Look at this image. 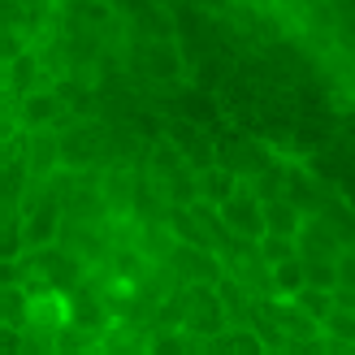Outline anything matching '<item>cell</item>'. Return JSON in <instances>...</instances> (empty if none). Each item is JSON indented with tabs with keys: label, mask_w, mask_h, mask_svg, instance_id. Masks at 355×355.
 <instances>
[{
	"label": "cell",
	"mask_w": 355,
	"mask_h": 355,
	"mask_svg": "<svg viewBox=\"0 0 355 355\" xmlns=\"http://www.w3.org/2000/svg\"><path fill=\"white\" fill-rule=\"evenodd\" d=\"M74 13H92V17H104V5H96V0H74Z\"/></svg>",
	"instance_id": "cell-27"
},
{
	"label": "cell",
	"mask_w": 355,
	"mask_h": 355,
	"mask_svg": "<svg viewBox=\"0 0 355 355\" xmlns=\"http://www.w3.org/2000/svg\"><path fill=\"white\" fill-rule=\"evenodd\" d=\"M144 234H148V239H144V252H148V256H152V252H156V256H169V252H173V239H169L165 225H148Z\"/></svg>",
	"instance_id": "cell-20"
},
{
	"label": "cell",
	"mask_w": 355,
	"mask_h": 355,
	"mask_svg": "<svg viewBox=\"0 0 355 355\" xmlns=\"http://www.w3.org/2000/svg\"><path fill=\"white\" fill-rule=\"evenodd\" d=\"M204 195H208V200H217V204H225L230 195H234V178L221 173V169H208V178H204Z\"/></svg>",
	"instance_id": "cell-17"
},
{
	"label": "cell",
	"mask_w": 355,
	"mask_h": 355,
	"mask_svg": "<svg viewBox=\"0 0 355 355\" xmlns=\"http://www.w3.org/2000/svg\"><path fill=\"white\" fill-rule=\"evenodd\" d=\"M260 256L269 264H286L295 260V239H277V234H260Z\"/></svg>",
	"instance_id": "cell-11"
},
{
	"label": "cell",
	"mask_w": 355,
	"mask_h": 355,
	"mask_svg": "<svg viewBox=\"0 0 355 355\" xmlns=\"http://www.w3.org/2000/svg\"><path fill=\"white\" fill-rule=\"evenodd\" d=\"M117 9H126V13H148L152 0H117Z\"/></svg>",
	"instance_id": "cell-28"
},
{
	"label": "cell",
	"mask_w": 355,
	"mask_h": 355,
	"mask_svg": "<svg viewBox=\"0 0 355 355\" xmlns=\"http://www.w3.org/2000/svg\"><path fill=\"white\" fill-rule=\"evenodd\" d=\"M26 191V161H5L0 165V204H13Z\"/></svg>",
	"instance_id": "cell-7"
},
{
	"label": "cell",
	"mask_w": 355,
	"mask_h": 355,
	"mask_svg": "<svg viewBox=\"0 0 355 355\" xmlns=\"http://www.w3.org/2000/svg\"><path fill=\"white\" fill-rule=\"evenodd\" d=\"M173 239H178V243H191L195 252H208V243H204V234H200V225H195L187 212H173Z\"/></svg>",
	"instance_id": "cell-15"
},
{
	"label": "cell",
	"mask_w": 355,
	"mask_h": 355,
	"mask_svg": "<svg viewBox=\"0 0 355 355\" xmlns=\"http://www.w3.org/2000/svg\"><path fill=\"white\" fill-rule=\"evenodd\" d=\"M13 57H17V40L0 31V61H13Z\"/></svg>",
	"instance_id": "cell-26"
},
{
	"label": "cell",
	"mask_w": 355,
	"mask_h": 355,
	"mask_svg": "<svg viewBox=\"0 0 355 355\" xmlns=\"http://www.w3.org/2000/svg\"><path fill=\"white\" fill-rule=\"evenodd\" d=\"M334 269H343V273H338V282H347V286H355V256H343L338 264H334Z\"/></svg>",
	"instance_id": "cell-24"
},
{
	"label": "cell",
	"mask_w": 355,
	"mask_h": 355,
	"mask_svg": "<svg viewBox=\"0 0 355 355\" xmlns=\"http://www.w3.org/2000/svg\"><path fill=\"white\" fill-rule=\"evenodd\" d=\"M273 282H277V291H286V295H299V291H304V269H299V260L273 264Z\"/></svg>",
	"instance_id": "cell-14"
},
{
	"label": "cell",
	"mask_w": 355,
	"mask_h": 355,
	"mask_svg": "<svg viewBox=\"0 0 355 355\" xmlns=\"http://www.w3.org/2000/svg\"><path fill=\"white\" fill-rule=\"evenodd\" d=\"M26 165L31 169H40V173H48L52 165H57V139H35V144H31V156H26Z\"/></svg>",
	"instance_id": "cell-13"
},
{
	"label": "cell",
	"mask_w": 355,
	"mask_h": 355,
	"mask_svg": "<svg viewBox=\"0 0 355 355\" xmlns=\"http://www.w3.org/2000/svg\"><path fill=\"white\" fill-rule=\"evenodd\" d=\"M139 126H144V135H156V130H161V121H152V117H139Z\"/></svg>",
	"instance_id": "cell-29"
},
{
	"label": "cell",
	"mask_w": 355,
	"mask_h": 355,
	"mask_svg": "<svg viewBox=\"0 0 355 355\" xmlns=\"http://www.w3.org/2000/svg\"><path fill=\"white\" fill-rule=\"evenodd\" d=\"M61 321H65V295H57V291L31 295V321H26V325L52 329V325H61Z\"/></svg>",
	"instance_id": "cell-5"
},
{
	"label": "cell",
	"mask_w": 355,
	"mask_h": 355,
	"mask_svg": "<svg viewBox=\"0 0 355 355\" xmlns=\"http://www.w3.org/2000/svg\"><path fill=\"white\" fill-rule=\"evenodd\" d=\"M57 221H61V208H57V200L40 204V208L31 212V221L22 225V243H31V247H44V243H52V234H57Z\"/></svg>",
	"instance_id": "cell-3"
},
{
	"label": "cell",
	"mask_w": 355,
	"mask_h": 355,
	"mask_svg": "<svg viewBox=\"0 0 355 355\" xmlns=\"http://www.w3.org/2000/svg\"><path fill=\"white\" fill-rule=\"evenodd\" d=\"M277 325L286 329V334H304V338H316V325H312L299 308H277Z\"/></svg>",
	"instance_id": "cell-16"
},
{
	"label": "cell",
	"mask_w": 355,
	"mask_h": 355,
	"mask_svg": "<svg viewBox=\"0 0 355 355\" xmlns=\"http://www.w3.org/2000/svg\"><path fill=\"white\" fill-rule=\"evenodd\" d=\"M329 334H343L347 343H355V321H347V316H338V312H329Z\"/></svg>",
	"instance_id": "cell-22"
},
{
	"label": "cell",
	"mask_w": 355,
	"mask_h": 355,
	"mask_svg": "<svg viewBox=\"0 0 355 355\" xmlns=\"http://www.w3.org/2000/svg\"><path fill=\"white\" fill-rule=\"evenodd\" d=\"M148 74L161 83H178L182 78V52H178L173 40H152L148 48Z\"/></svg>",
	"instance_id": "cell-2"
},
{
	"label": "cell",
	"mask_w": 355,
	"mask_h": 355,
	"mask_svg": "<svg viewBox=\"0 0 355 355\" xmlns=\"http://www.w3.org/2000/svg\"><path fill=\"white\" fill-rule=\"evenodd\" d=\"M295 308L304 312L312 325L329 321V312H334V304H329V291H312V286H304V291H299V304H295Z\"/></svg>",
	"instance_id": "cell-8"
},
{
	"label": "cell",
	"mask_w": 355,
	"mask_h": 355,
	"mask_svg": "<svg viewBox=\"0 0 355 355\" xmlns=\"http://www.w3.org/2000/svg\"><path fill=\"white\" fill-rule=\"evenodd\" d=\"M17 282H22V269H17L13 260H0V291H5V286H17Z\"/></svg>",
	"instance_id": "cell-23"
},
{
	"label": "cell",
	"mask_w": 355,
	"mask_h": 355,
	"mask_svg": "<svg viewBox=\"0 0 355 355\" xmlns=\"http://www.w3.org/2000/svg\"><path fill=\"white\" fill-rule=\"evenodd\" d=\"M182 117L187 121H217V100L208 92H187L182 96Z\"/></svg>",
	"instance_id": "cell-9"
},
{
	"label": "cell",
	"mask_w": 355,
	"mask_h": 355,
	"mask_svg": "<svg viewBox=\"0 0 355 355\" xmlns=\"http://www.w3.org/2000/svg\"><path fill=\"white\" fill-rule=\"evenodd\" d=\"M31 321V295L22 286H5L0 291V325H26Z\"/></svg>",
	"instance_id": "cell-6"
},
{
	"label": "cell",
	"mask_w": 355,
	"mask_h": 355,
	"mask_svg": "<svg viewBox=\"0 0 355 355\" xmlns=\"http://www.w3.org/2000/svg\"><path fill=\"white\" fill-rule=\"evenodd\" d=\"M234 351L239 355H260V347L252 343V334H234Z\"/></svg>",
	"instance_id": "cell-25"
},
{
	"label": "cell",
	"mask_w": 355,
	"mask_h": 355,
	"mask_svg": "<svg viewBox=\"0 0 355 355\" xmlns=\"http://www.w3.org/2000/svg\"><path fill=\"white\" fill-rule=\"evenodd\" d=\"M260 221L269 225L264 234H277V239H295L299 212H295V204H286V200H269V204L260 208Z\"/></svg>",
	"instance_id": "cell-4"
},
{
	"label": "cell",
	"mask_w": 355,
	"mask_h": 355,
	"mask_svg": "<svg viewBox=\"0 0 355 355\" xmlns=\"http://www.w3.org/2000/svg\"><path fill=\"white\" fill-rule=\"evenodd\" d=\"M31 78H35V57H26V52H17V57H13V65H9V83L17 87V92H26V87H31Z\"/></svg>",
	"instance_id": "cell-18"
},
{
	"label": "cell",
	"mask_w": 355,
	"mask_h": 355,
	"mask_svg": "<svg viewBox=\"0 0 355 355\" xmlns=\"http://www.w3.org/2000/svg\"><path fill=\"white\" fill-rule=\"evenodd\" d=\"M221 217H225V225H234L239 234H264L260 200H252L247 191H234V195H230V200L221 204Z\"/></svg>",
	"instance_id": "cell-1"
},
{
	"label": "cell",
	"mask_w": 355,
	"mask_h": 355,
	"mask_svg": "<svg viewBox=\"0 0 355 355\" xmlns=\"http://www.w3.org/2000/svg\"><path fill=\"white\" fill-rule=\"evenodd\" d=\"M17 22H22V5L17 0H0V31H9Z\"/></svg>",
	"instance_id": "cell-21"
},
{
	"label": "cell",
	"mask_w": 355,
	"mask_h": 355,
	"mask_svg": "<svg viewBox=\"0 0 355 355\" xmlns=\"http://www.w3.org/2000/svg\"><path fill=\"white\" fill-rule=\"evenodd\" d=\"M61 109V100L57 96H26V121H31V126H44V121H52V113H57Z\"/></svg>",
	"instance_id": "cell-12"
},
{
	"label": "cell",
	"mask_w": 355,
	"mask_h": 355,
	"mask_svg": "<svg viewBox=\"0 0 355 355\" xmlns=\"http://www.w3.org/2000/svg\"><path fill=\"white\" fill-rule=\"evenodd\" d=\"M304 269V286H312V291H329L334 282H338V269H334L329 260H308V264H299Z\"/></svg>",
	"instance_id": "cell-10"
},
{
	"label": "cell",
	"mask_w": 355,
	"mask_h": 355,
	"mask_svg": "<svg viewBox=\"0 0 355 355\" xmlns=\"http://www.w3.org/2000/svg\"><path fill=\"white\" fill-rule=\"evenodd\" d=\"M148 355H187V338L182 334H156L148 343Z\"/></svg>",
	"instance_id": "cell-19"
}]
</instances>
